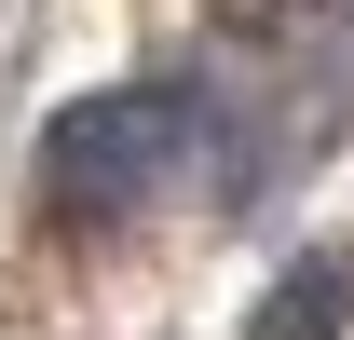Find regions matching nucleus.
I'll list each match as a JSON object with an SVG mask.
<instances>
[{
	"mask_svg": "<svg viewBox=\"0 0 354 340\" xmlns=\"http://www.w3.org/2000/svg\"><path fill=\"white\" fill-rule=\"evenodd\" d=\"M191 82H123V95H82L68 123L41 136V177H55V205H136L150 177L191 150Z\"/></svg>",
	"mask_w": 354,
	"mask_h": 340,
	"instance_id": "1",
	"label": "nucleus"
},
{
	"mask_svg": "<svg viewBox=\"0 0 354 340\" xmlns=\"http://www.w3.org/2000/svg\"><path fill=\"white\" fill-rule=\"evenodd\" d=\"M341 299H354L341 258H300V272L259 299V327H245V340H341Z\"/></svg>",
	"mask_w": 354,
	"mask_h": 340,
	"instance_id": "2",
	"label": "nucleus"
}]
</instances>
